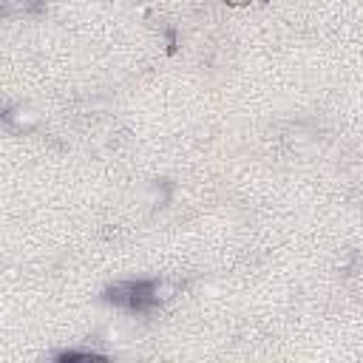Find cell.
I'll return each mask as SVG.
<instances>
[{
    "label": "cell",
    "mask_w": 363,
    "mask_h": 363,
    "mask_svg": "<svg viewBox=\"0 0 363 363\" xmlns=\"http://www.w3.org/2000/svg\"><path fill=\"white\" fill-rule=\"evenodd\" d=\"M40 0H3V11L9 17H23V14H34L40 11Z\"/></svg>",
    "instance_id": "cell-1"
},
{
    "label": "cell",
    "mask_w": 363,
    "mask_h": 363,
    "mask_svg": "<svg viewBox=\"0 0 363 363\" xmlns=\"http://www.w3.org/2000/svg\"><path fill=\"white\" fill-rule=\"evenodd\" d=\"M227 3H233V6H241V3H250V0H227Z\"/></svg>",
    "instance_id": "cell-2"
}]
</instances>
